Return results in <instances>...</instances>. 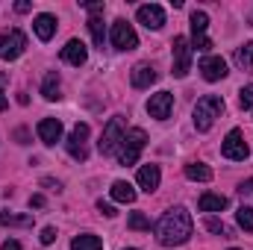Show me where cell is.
Masks as SVG:
<instances>
[{"label":"cell","instance_id":"83f0119b","mask_svg":"<svg viewBox=\"0 0 253 250\" xmlns=\"http://www.w3.org/2000/svg\"><path fill=\"white\" fill-rule=\"evenodd\" d=\"M206 27H209V15L203 9H194L191 12V33H206Z\"/></svg>","mask_w":253,"mask_h":250},{"label":"cell","instance_id":"8d00e7d4","mask_svg":"<svg viewBox=\"0 0 253 250\" xmlns=\"http://www.w3.org/2000/svg\"><path fill=\"white\" fill-rule=\"evenodd\" d=\"M0 250H21V242L9 239V242H3V248H0Z\"/></svg>","mask_w":253,"mask_h":250},{"label":"cell","instance_id":"603a6c76","mask_svg":"<svg viewBox=\"0 0 253 250\" xmlns=\"http://www.w3.org/2000/svg\"><path fill=\"white\" fill-rule=\"evenodd\" d=\"M71 250H103V242L97 236H91V233H83V236H77L71 242Z\"/></svg>","mask_w":253,"mask_h":250},{"label":"cell","instance_id":"52a82bcc","mask_svg":"<svg viewBox=\"0 0 253 250\" xmlns=\"http://www.w3.org/2000/svg\"><path fill=\"white\" fill-rule=\"evenodd\" d=\"M24 50H27V36H24L21 30H6V33H0V59L12 62V59H18Z\"/></svg>","mask_w":253,"mask_h":250},{"label":"cell","instance_id":"9a60e30c","mask_svg":"<svg viewBox=\"0 0 253 250\" xmlns=\"http://www.w3.org/2000/svg\"><path fill=\"white\" fill-rule=\"evenodd\" d=\"M62 59L68 65H77V68H80V65H85V59H88V47H85L80 39H71L62 47Z\"/></svg>","mask_w":253,"mask_h":250},{"label":"cell","instance_id":"ab89813d","mask_svg":"<svg viewBox=\"0 0 253 250\" xmlns=\"http://www.w3.org/2000/svg\"><path fill=\"white\" fill-rule=\"evenodd\" d=\"M15 138H18V144H27V129H18Z\"/></svg>","mask_w":253,"mask_h":250},{"label":"cell","instance_id":"277c9868","mask_svg":"<svg viewBox=\"0 0 253 250\" xmlns=\"http://www.w3.org/2000/svg\"><path fill=\"white\" fill-rule=\"evenodd\" d=\"M124 135H126L124 118H121V115H118V118H109V124L103 126V135H100V141H97L100 153H103V156H112V153H118V147H121Z\"/></svg>","mask_w":253,"mask_h":250},{"label":"cell","instance_id":"74e56055","mask_svg":"<svg viewBox=\"0 0 253 250\" xmlns=\"http://www.w3.org/2000/svg\"><path fill=\"white\" fill-rule=\"evenodd\" d=\"M85 9H88V12H91V15H94V12H103V9H106V6H103V3H85Z\"/></svg>","mask_w":253,"mask_h":250},{"label":"cell","instance_id":"d590c367","mask_svg":"<svg viewBox=\"0 0 253 250\" xmlns=\"http://www.w3.org/2000/svg\"><path fill=\"white\" fill-rule=\"evenodd\" d=\"M33 206H36V209L44 206V197H42V194H33V197H30V209H33Z\"/></svg>","mask_w":253,"mask_h":250},{"label":"cell","instance_id":"836d02e7","mask_svg":"<svg viewBox=\"0 0 253 250\" xmlns=\"http://www.w3.org/2000/svg\"><path fill=\"white\" fill-rule=\"evenodd\" d=\"M3 88H6V74H0V112H3V109H6V103H9V100H6V94H3Z\"/></svg>","mask_w":253,"mask_h":250},{"label":"cell","instance_id":"2e32d148","mask_svg":"<svg viewBox=\"0 0 253 250\" xmlns=\"http://www.w3.org/2000/svg\"><path fill=\"white\" fill-rule=\"evenodd\" d=\"M156 77H159V74H156L147 62H138L135 68H132V74H129V80H132L135 88H150V85L156 83Z\"/></svg>","mask_w":253,"mask_h":250},{"label":"cell","instance_id":"e575fe53","mask_svg":"<svg viewBox=\"0 0 253 250\" xmlns=\"http://www.w3.org/2000/svg\"><path fill=\"white\" fill-rule=\"evenodd\" d=\"M42 186H44V188H53V191H59V188H62V183H59V180H50V177H44V180H42Z\"/></svg>","mask_w":253,"mask_h":250},{"label":"cell","instance_id":"60d3db41","mask_svg":"<svg viewBox=\"0 0 253 250\" xmlns=\"http://www.w3.org/2000/svg\"><path fill=\"white\" fill-rule=\"evenodd\" d=\"M230 250H239V248H230Z\"/></svg>","mask_w":253,"mask_h":250},{"label":"cell","instance_id":"5b68a950","mask_svg":"<svg viewBox=\"0 0 253 250\" xmlns=\"http://www.w3.org/2000/svg\"><path fill=\"white\" fill-rule=\"evenodd\" d=\"M171 59H174V77L177 80H186L191 71V42L186 36H177L174 42H171Z\"/></svg>","mask_w":253,"mask_h":250},{"label":"cell","instance_id":"e0dca14e","mask_svg":"<svg viewBox=\"0 0 253 250\" xmlns=\"http://www.w3.org/2000/svg\"><path fill=\"white\" fill-rule=\"evenodd\" d=\"M33 30H36V36H39L42 42H50L53 33H56V18H53V15H36Z\"/></svg>","mask_w":253,"mask_h":250},{"label":"cell","instance_id":"4316f807","mask_svg":"<svg viewBox=\"0 0 253 250\" xmlns=\"http://www.w3.org/2000/svg\"><path fill=\"white\" fill-rule=\"evenodd\" d=\"M236 221H239V227H242L245 233H253V206H239Z\"/></svg>","mask_w":253,"mask_h":250},{"label":"cell","instance_id":"7402d4cb","mask_svg":"<svg viewBox=\"0 0 253 250\" xmlns=\"http://www.w3.org/2000/svg\"><path fill=\"white\" fill-rule=\"evenodd\" d=\"M88 30H91L94 44H97V47H103V39H106V30H103V12L88 15Z\"/></svg>","mask_w":253,"mask_h":250},{"label":"cell","instance_id":"484cf974","mask_svg":"<svg viewBox=\"0 0 253 250\" xmlns=\"http://www.w3.org/2000/svg\"><path fill=\"white\" fill-rule=\"evenodd\" d=\"M0 224L3 227H33V215H6V212H0Z\"/></svg>","mask_w":253,"mask_h":250},{"label":"cell","instance_id":"b9f144b4","mask_svg":"<svg viewBox=\"0 0 253 250\" xmlns=\"http://www.w3.org/2000/svg\"><path fill=\"white\" fill-rule=\"evenodd\" d=\"M126 250H135V248H126Z\"/></svg>","mask_w":253,"mask_h":250},{"label":"cell","instance_id":"3957f363","mask_svg":"<svg viewBox=\"0 0 253 250\" xmlns=\"http://www.w3.org/2000/svg\"><path fill=\"white\" fill-rule=\"evenodd\" d=\"M144 144H147V132H144L141 126L126 129L124 141H121V147H118V162H121V165H135L138 156H141V150H144Z\"/></svg>","mask_w":253,"mask_h":250},{"label":"cell","instance_id":"f1b7e54d","mask_svg":"<svg viewBox=\"0 0 253 250\" xmlns=\"http://www.w3.org/2000/svg\"><path fill=\"white\" fill-rule=\"evenodd\" d=\"M126 227H129V230L144 233V230H150V218H147L144 212H132V215H129V221H126Z\"/></svg>","mask_w":253,"mask_h":250},{"label":"cell","instance_id":"ffe728a7","mask_svg":"<svg viewBox=\"0 0 253 250\" xmlns=\"http://www.w3.org/2000/svg\"><path fill=\"white\" fill-rule=\"evenodd\" d=\"M186 177H189L191 183H209L212 180V168L203 165V162H189L186 165Z\"/></svg>","mask_w":253,"mask_h":250},{"label":"cell","instance_id":"7c38bea8","mask_svg":"<svg viewBox=\"0 0 253 250\" xmlns=\"http://www.w3.org/2000/svg\"><path fill=\"white\" fill-rule=\"evenodd\" d=\"M200 74H203L206 83H218V80H224L230 71H227V62H224L221 56H203V59H200Z\"/></svg>","mask_w":253,"mask_h":250},{"label":"cell","instance_id":"1f68e13d","mask_svg":"<svg viewBox=\"0 0 253 250\" xmlns=\"http://www.w3.org/2000/svg\"><path fill=\"white\" fill-rule=\"evenodd\" d=\"M97 209H100V212H103L106 218H115V215H118V212H115V206H112V203H103V200L97 203Z\"/></svg>","mask_w":253,"mask_h":250},{"label":"cell","instance_id":"30bf717a","mask_svg":"<svg viewBox=\"0 0 253 250\" xmlns=\"http://www.w3.org/2000/svg\"><path fill=\"white\" fill-rule=\"evenodd\" d=\"M171 109H174V94H171V91H156V94H150V100H147L150 118L168 121V118H171Z\"/></svg>","mask_w":253,"mask_h":250},{"label":"cell","instance_id":"d6986e66","mask_svg":"<svg viewBox=\"0 0 253 250\" xmlns=\"http://www.w3.org/2000/svg\"><path fill=\"white\" fill-rule=\"evenodd\" d=\"M42 94H44V100H59V97H62V80H59L56 71H50V74L44 77V83H42Z\"/></svg>","mask_w":253,"mask_h":250},{"label":"cell","instance_id":"ac0fdd59","mask_svg":"<svg viewBox=\"0 0 253 250\" xmlns=\"http://www.w3.org/2000/svg\"><path fill=\"white\" fill-rule=\"evenodd\" d=\"M197 206H200V212H221V209H227V197L224 194H215V191H206V194H200V200H197Z\"/></svg>","mask_w":253,"mask_h":250},{"label":"cell","instance_id":"6da1fadb","mask_svg":"<svg viewBox=\"0 0 253 250\" xmlns=\"http://www.w3.org/2000/svg\"><path fill=\"white\" fill-rule=\"evenodd\" d=\"M191 230H194V224H191V215L186 206H174V209H168L162 218H159V224H156V239H159V245H165V248H180V245H186L191 239Z\"/></svg>","mask_w":253,"mask_h":250},{"label":"cell","instance_id":"f35d334b","mask_svg":"<svg viewBox=\"0 0 253 250\" xmlns=\"http://www.w3.org/2000/svg\"><path fill=\"white\" fill-rule=\"evenodd\" d=\"M15 12H30V3H27V0H18V3H15Z\"/></svg>","mask_w":253,"mask_h":250},{"label":"cell","instance_id":"f546056e","mask_svg":"<svg viewBox=\"0 0 253 250\" xmlns=\"http://www.w3.org/2000/svg\"><path fill=\"white\" fill-rule=\"evenodd\" d=\"M239 103H242V109H253V83L239 91Z\"/></svg>","mask_w":253,"mask_h":250},{"label":"cell","instance_id":"4dcf8cb0","mask_svg":"<svg viewBox=\"0 0 253 250\" xmlns=\"http://www.w3.org/2000/svg\"><path fill=\"white\" fill-rule=\"evenodd\" d=\"M39 239H42V245H53V242H56V230H53V227H44Z\"/></svg>","mask_w":253,"mask_h":250},{"label":"cell","instance_id":"44dd1931","mask_svg":"<svg viewBox=\"0 0 253 250\" xmlns=\"http://www.w3.org/2000/svg\"><path fill=\"white\" fill-rule=\"evenodd\" d=\"M109 191H112V200H118V203H135V188L124 180H115Z\"/></svg>","mask_w":253,"mask_h":250},{"label":"cell","instance_id":"d6a6232c","mask_svg":"<svg viewBox=\"0 0 253 250\" xmlns=\"http://www.w3.org/2000/svg\"><path fill=\"white\" fill-rule=\"evenodd\" d=\"M239 194H242V197H253V180H245V183L239 186Z\"/></svg>","mask_w":253,"mask_h":250},{"label":"cell","instance_id":"5bb4252c","mask_svg":"<svg viewBox=\"0 0 253 250\" xmlns=\"http://www.w3.org/2000/svg\"><path fill=\"white\" fill-rule=\"evenodd\" d=\"M39 138H42V144H47V147H53L59 138H62V121L59 118H44V121H39Z\"/></svg>","mask_w":253,"mask_h":250},{"label":"cell","instance_id":"cb8c5ba5","mask_svg":"<svg viewBox=\"0 0 253 250\" xmlns=\"http://www.w3.org/2000/svg\"><path fill=\"white\" fill-rule=\"evenodd\" d=\"M236 65L242 68V71H253V42H248V44H242L239 50H236Z\"/></svg>","mask_w":253,"mask_h":250},{"label":"cell","instance_id":"ba28073f","mask_svg":"<svg viewBox=\"0 0 253 250\" xmlns=\"http://www.w3.org/2000/svg\"><path fill=\"white\" fill-rule=\"evenodd\" d=\"M85 141H88V124H77L71 129L68 141H65L71 159H77V162H85V159H88V144H85Z\"/></svg>","mask_w":253,"mask_h":250},{"label":"cell","instance_id":"7a4b0ae2","mask_svg":"<svg viewBox=\"0 0 253 250\" xmlns=\"http://www.w3.org/2000/svg\"><path fill=\"white\" fill-rule=\"evenodd\" d=\"M221 112H224V100H221L218 94H203V97L194 103V112H191L194 126H197L200 132H209L212 124L221 118Z\"/></svg>","mask_w":253,"mask_h":250},{"label":"cell","instance_id":"9c48e42d","mask_svg":"<svg viewBox=\"0 0 253 250\" xmlns=\"http://www.w3.org/2000/svg\"><path fill=\"white\" fill-rule=\"evenodd\" d=\"M109 39H112V44H115L118 50H135V47H138V36H135L132 24H126L124 18H118V21L112 24Z\"/></svg>","mask_w":253,"mask_h":250},{"label":"cell","instance_id":"8fae6325","mask_svg":"<svg viewBox=\"0 0 253 250\" xmlns=\"http://www.w3.org/2000/svg\"><path fill=\"white\" fill-rule=\"evenodd\" d=\"M135 18H138V24H144L147 30H162V27H165V9L156 6V3H144V6H138Z\"/></svg>","mask_w":253,"mask_h":250},{"label":"cell","instance_id":"8992f818","mask_svg":"<svg viewBox=\"0 0 253 250\" xmlns=\"http://www.w3.org/2000/svg\"><path fill=\"white\" fill-rule=\"evenodd\" d=\"M221 156H224V159H233V162H245V159L251 156V147H248L242 129H230V132H227V138H224V144H221Z\"/></svg>","mask_w":253,"mask_h":250},{"label":"cell","instance_id":"d4e9b609","mask_svg":"<svg viewBox=\"0 0 253 250\" xmlns=\"http://www.w3.org/2000/svg\"><path fill=\"white\" fill-rule=\"evenodd\" d=\"M203 224H206V230H209V233H215V236H221V239H233V230H230L224 221H218V218L206 215V221H203Z\"/></svg>","mask_w":253,"mask_h":250},{"label":"cell","instance_id":"4fadbf2b","mask_svg":"<svg viewBox=\"0 0 253 250\" xmlns=\"http://www.w3.org/2000/svg\"><path fill=\"white\" fill-rule=\"evenodd\" d=\"M135 180H138V188H141V191L153 194V191L159 188V183H162V171H159V165H141Z\"/></svg>","mask_w":253,"mask_h":250}]
</instances>
